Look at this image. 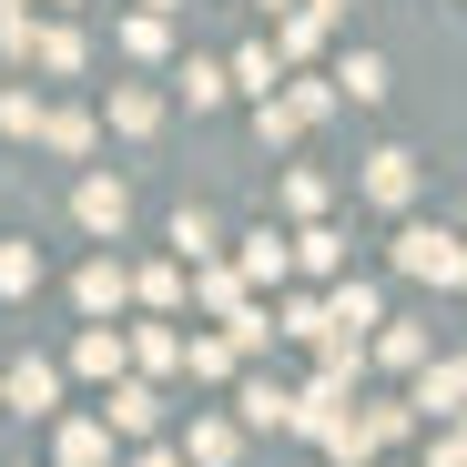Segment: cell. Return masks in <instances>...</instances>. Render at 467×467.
Returning a JSON list of instances; mask_svg holds the SVG:
<instances>
[{
    "label": "cell",
    "mask_w": 467,
    "mask_h": 467,
    "mask_svg": "<svg viewBox=\"0 0 467 467\" xmlns=\"http://www.w3.org/2000/svg\"><path fill=\"white\" fill-rule=\"evenodd\" d=\"M397 265H407V275H437V285H457L467 244H457V234H437V223H407V234H397Z\"/></svg>",
    "instance_id": "6da1fadb"
},
{
    "label": "cell",
    "mask_w": 467,
    "mask_h": 467,
    "mask_svg": "<svg viewBox=\"0 0 467 467\" xmlns=\"http://www.w3.org/2000/svg\"><path fill=\"white\" fill-rule=\"evenodd\" d=\"M0 397H11L21 417H51V397H61V366H41V356H21L11 376H0Z\"/></svg>",
    "instance_id": "7a4b0ae2"
},
{
    "label": "cell",
    "mask_w": 467,
    "mask_h": 467,
    "mask_svg": "<svg viewBox=\"0 0 467 467\" xmlns=\"http://www.w3.org/2000/svg\"><path fill=\"white\" fill-rule=\"evenodd\" d=\"M71 213H82V223H92V234H122V213H132V193H122V183H112V173H92V183H82V193H71Z\"/></svg>",
    "instance_id": "3957f363"
},
{
    "label": "cell",
    "mask_w": 467,
    "mask_h": 467,
    "mask_svg": "<svg viewBox=\"0 0 467 467\" xmlns=\"http://www.w3.org/2000/svg\"><path fill=\"white\" fill-rule=\"evenodd\" d=\"M417 193V152H366V203H407Z\"/></svg>",
    "instance_id": "277c9868"
},
{
    "label": "cell",
    "mask_w": 467,
    "mask_h": 467,
    "mask_svg": "<svg viewBox=\"0 0 467 467\" xmlns=\"http://www.w3.org/2000/svg\"><path fill=\"white\" fill-rule=\"evenodd\" d=\"M213 244H223V223H213L203 203H183V213H173V254H183V265H213Z\"/></svg>",
    "instance_id": "5b68a950"
},
{
    "label": "cell",
    "mask_w": 467,
    "mask_h": 467,
    "mask_svg": "<svg viewBox=\"0 0 467 467\" xmlns=\"http://www.w3.org/2000/svg\"><path fill=\"white\" fill-rule=\"evenodd\" d=\"M285 234H244V265H234V275H244V285H285Z\"/></svg>",
    "instance_id": "8992f818"
},
{
    "label": "cell",
    "mask_w": 467,
    "mask_h": 467,
    "mask_svg": "<svg viewBox=\"0 0 467 467\" xmlns=\"http://www.w3.org/2000/svg\"><path fill=\"white\" fill-rule=\"evenodd\" d=\"M275 61H285V51L244 41V51H234V92H254V102H275Z\"/></svg>",
    "instance_id": "52a82bcc"
},
{
    "label": "cell",
    "mask_w": 467,
    "mask_h": 467,
    "mask_svg": "<svg viewBox=\"0 0 467 467\" xmlns=\"http://www.w3.org/2000/svg\"><path fill=\"white\" fill-rule=\"evenodd\" d=\"M152 417H163L152 386H112V427H122V437H152Z\"/></svg>",
    "instance_id": "ba28073f"
},
{
    "label": "cell",
    "mask_w": 467,
    "mask_h": 467,
    "mask_svg": "<svg viewBox=\"0 0 467 467\" xmlns=\"http://www.w3.org/2000/svg\"><path fill=\"white\" fill-rule=\"evenodd\" d=\"M336 82H346V102H386V61H376V51H346Z\"/></svg>",
    "instance_id": "9c48e42d"
},
{
    "label": "cell",
    "mask_w": 467,
    "mask_h": 467,
    "mask_svg": "<svg viewBox=\"0 0 467 467\" xmlns=\"http://www.w3.org/2000/svg\"><path fill=\"white\" fill-rule=\"evenodd\" d=\"M122 356H132V336H112V326H92L82 346H71V366H82V376H112Z\"/></svg>",
    "instance_id": "30bf717a"
},
{
    "label": "cell",
    "mask_w": 467,
    "mask_h": 467,
    "mask_svg": "<svg viewBox=\"0 0 467 467\" xmlns=\"http://www.w3.org/2000/svg\"><path fill=\"white\" fill-rule=\"evenodd\" d=\"M244 427H295V397H285V386H244Z\"/></svg>",
    "instance_id": "8fae6325"
},
{
    "label": "cell",
    "mask_w": 467,
    "mask_h": 467,
    "mask_svg": "<svg viewBox=\"0 0 467 467\" xmlns=\"http://www.w3.org/2000/svg\"><path fill=\"white\" fill-rule=\"evenodd\" d=\"M112 122H122V132H152V122H163V102H152L142 82H112Z\"/></svg>",
    "instance_id": "7c38bea8"
},
{
    "label": "cell",
    "mask_w": 467,
    "mask_h": 467,
    "mask_svg": "<svg viewBox=\"0 0 467 467\" xmlns=\"http://www.w3.org/2000/svg\"><path fill=\"white\" fill-rule=\"evenodd\" d=\"M223 92H234V71H213V61H183V102H193V112H213Z\"/></svg>",
    "instance_id": "4fadbf2b"
},
{
    "label": "cell",
    "mask_w": 467,
    "mask_h": 467,
    "mask_svg": "<svg viewBox=\"0 0 467 467\" xmlns=\"http://www.w3.org/2000/svg\"><path fill=\"white\" fill-rule=\"evenodd\" d=\"M71 295H82V316H112V305H122V275H112V265H82Z\"/></svg>",
    "instance_id": "5bb4252c"
},
{
    "label": "cell",
    "mask_w": 467,
    "mask_h": 467,
    "mask_svg": "<svg viewBox=\"0 0 467 467\" xmlns=\"http://www.w3.org/2000/svg\"><path fill=\"white\" fill-rule=\"evenodd\" d=\"M41 285V254L31 244H0V295H31Z\"/></svg>",
    "instance_id": "9a60e30c"
},
{
    "label": "cell",
    "mask_w": 467,
    "mask_h": 467,
    "mask_svg": "<svg viewBox=\"0 0 467 467\" xmlns=\"http://www.w3.org/2000/svg\"><path fill=\"white\" fill-rule=\"evenodd\" d=\"M183 376H203V386H213V376H234V346H213V336H193V346H183Z\"/></svg>",
    "instance_id": "2e32d148"
},
{
    "label": "cell",
    "mask_w": 467,
    "mask_h": 467,
    "mask_svg": "<svg viewBox=\"0 0 467 467\" xmlns=\"http://www.w3.org/2000/svg\"><path fill=\"white\" fill-rule=\"evenodd\" d=\"M183 447H193V467H223V457H234V427H223V417H203Z\"/></svg>",
    "instance_id": "e0dca14e"
},
{
    "label": "cell",
    "mask_w": 467,
    "mask_h": 467,
    "mask_svg": "<svg viewBox=\"0 0 467 467\" xmlns=\"http://www.w3.org/2000/svg\"><path fill=\"white\" fill-rule=\"evenodd\" d=\"M41 132H51V142H61V152H92V112H51V122H41Z\"/></svg>",
    "instance_id": "ac0fdd59"
},
{
    "label": "cell",
    "mask_w": 467,
    "mask_h": 467,
    "mask_svg": "<svg viewBox=\"0 0 467 467\" xmlns=\"http://www.w3.org/2000/svg\"><path fill=\"white\" fill-rule=\"evenodd\" d=\"M254 132H265V142H295V132H305V112H295V102H265V112H254Z\"/></svg>",
    "instance_id": "d6986e66"
},
{
    "label": "cell",
    "mask_w": 467,
    "mask_h": 467,
    "mask_svg": "<svg viewBox=\"0 0 467 467\" xmlns=\"http://www.w3.org/2000/svg\"><path fill=\"white\" fill-rule=\"evenodd\" d=\"M41 61L51 71H82V31H41Z\"/></svg>",
    "instance_id": "ffe728a7"
},
{
    "label": "cell",
    "mask_w": 467,
    "mask_h": 467,
    "mask_svg": "<svg viewBox=\"0 0 467 467\" xmlns=\"http://www.w3.org/2000/svg\"><path fill=\"white\" fill-rule=\"evenodd\" d=\"M132 356H142V366H183V346H173L163 326H142V336H132Z\"/></svg>",
    "instance_id": "44dd1931"
},
{
    "label": "cell",
    "mask_w": 467,
    "mask_h": 467,
    "mask_svg": "<svg viewBox=\"0 0 467 467\" xmlns=\"http://www.w3.org/2000/svg\"><path fill=\"white\" fill-rule=\"evenodd\" d=\"M0 132H41V102L31 92H0Z\"/></svg>",
    "instance_id": "7402d4cb"
},
{
    "label": "cell",
    "mask_w": 467,
    "mask_h": 467,
    "mask_svg": "<svg viewBox=\"0 0 467 467\" xmlns=\"http://www.w3.org/2000/svg\"><path fill=\"white\" fill-rule=\"evenodd\" d=\"M122 51H132V61H152V51H163V21H152V11H142V21H122Z\"/></svg>",
    "instance_id": "603a6c76"
},
{
    "label": "cell",
    "mask_w": 467,
    "mask_h": 467,
    "mask_svg": "<svg viewBox=\"0 0 467 467\" xmlns=\"http://www.w3.org/2000/svg\"><path fill=\"white\" fill-rule=\"evenodd\" d=\"M142 11H152V21H163V11H183V0H142Z\"/></svg>",
    "instance_id": "cb8c5ba5"
},
{
    "label": "cell",
    "mask_w": 467,
    "mask_h": 467,
    "mask_svg": "<svg viewBox=\"0 0 467 467\" xmlns=\"http://www.w3.org/2000/svg\"><path fill=\"white\" fill-rule=\"evenodd\" d=\"M142 467H183V457H163V447H152V457H142Z\"/></svg>",
    "instance_id": "d4e9b609"
},
{
    "label": "cell",
    "mask_w": 467,
    "mask_h": 467,
    "mask_svg": "<svg viewBox=\"0 0 467 467\" xmlns=\"http://www.w3.org/2000/svg\"><path fill=\"white\" fill-rule=\"evenodd\" d=\"M0 21H21V0H0Z\"/></svg>",
    "instance_id": "484cf974"
}]
</instances>
